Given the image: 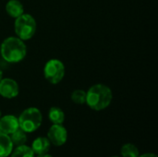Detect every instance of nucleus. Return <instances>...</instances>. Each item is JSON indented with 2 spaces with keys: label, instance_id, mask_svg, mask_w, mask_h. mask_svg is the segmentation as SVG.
Returning <instances> with one entry per match:
<instances>
[{
  "label": "nucleus",
  "instance_id": "nucleus-7",
  "mask_svg": "<svg viewBox=\"0 0 158 157\" xmlns=\"http://www.w3.org/2000/svg\"><path fill=\"white\" fill-rule=\"evenodd\" d=\"M18 82L10 78H3L0 81V95L6 99H13L19 95Z\"/></svg>",
  "mask_w": 158,
  "mask_h": 157
},
{
  "label": "nucleus",
  "instance_id": "nucleus-11",
  "mask_svg": "<svg viewBox=\"0 0 158 157\" xmlns=\"http://www.w3.org/2000/svg\"><path fill=\"white\" fill-rule=\"evenodd\" d=\"M6 11L9 17L16 19L24 13V7L19 0H8L6 4Z\"/></svg>",
  "mask_w": 158,
  "mask_h": 157
},
{
  "label": "nucleus",
  "instance_id": "nucleus-10",
  "mask_svg": "<svg viewBox=\"0 0 158 157\" xmlns=\"http://www.w3.org/2000/svg\"><path fill=\"white\" fill-rule=\"evenodd\" d=\"M14 145L10 139V135L4 133L0 130V157H8L12 151Z\"/></svg>",
  "mask_w": 158,
  "mask_h": 157
},
{
  "label": "nucleus",
  "instance_id": "nucleus-12",
  "mask_svg": "<svg viewBox=\"0 0 158 157\" xmlns=\"http://www.w3.org/2000/svg\"><path fill=\"white\" fill-rule=\"evenodd\" d=\"M48 118L53 124H63L65 121V113L60 107L52 106L48 111Z\"/></svg>",
  "mask_w": 158,
  "mask_h": 157
},
{
  "label": "nucleus",
  "instance_id": "nucleus-20",
  "mask_svg": "<svg viewBox=\"0 0 158 157\" xmlns=\"http://www.w3.org/2000/svg\"><path fill=\"white\" fill-rule=\"evenodd\" d=\"M1 117H2V114H1V111H0V118H1Z\"/></svg>",
  "mask_w": 158,
  "mask_h": 157
},
{
  "label": "nucleus",
  "instance_id": "nucleus-4",
  "mask_svg": "<svg viewBox=\"0 0 158 157\" xmlns=\"http://www.w3.org/2000/svg\"><path fill=\"white\" fill-rule=\"evenodd\" d=\"M36 27L35 19L28 13H23L15 19L14 31L17 37L22 41H28L31 39L35 34Z\"/></svg>",
  "mask_w": 158,
  "mask_h": 157
},
{
  "label": "nucleus",
  "instance_id": "nucleus-8",
  "mask_svg": "<svg viewBox=\"0 0 158 157\" xmlns=\"http://www.w3.org/2000/svg\"><path fill=\"white\" fill-rule=\"evenodd\" d=\"M19 128V119L13 115H6L0 118V130L10 135Z\"/></svg>",
  "mask_w": 158,
  "mask_h": 157
},
{
  "label": "nucleus",
  "instance_id": "nucleus-3",
  "mask_svg": "<svg viewBox=\"0 0 158 157\" xmlns=\"http://www.w3.org/2000/svg\"><path fill=\"white\" fill-rule=\"evenodd\" d=\"M19 119V128L26 133L37 130L43 122V115L36 107H29L21 112Z\"/></svg>",
  "mask_w": 158,
  "mask_h": 157
},
{
  "label": "nucleus",
  "instance_id": "nucleus-5",
  "mask_svg": "<svg viewBox=\"0 0 158 157\" xmlns=\"http://www.w3.org/2000/svg\"><path fill=\"white\" fill-rule=\"evenodd\" d=\"M65 65L62 61L56 58L48 60L44 68V76L51 84L59 83L65 76Z\"/></svg>",
  "mask_w": 158,
  "mask_h": 157
},
{
  "label": "nucleus",
  "instance_id": "nucleus-21",
  "mask_svg": "<svg viewBox=\"0 0 158 157\" xmlns=\"http://www.w3.org/2000/svg\"><path fill=\"white\" fill-rule=\"evenodd\" d=\"M111 157H119V156H111Z\"/></svg>",
  "mask_w": 158,
  "mask_h": 157
},
{
  "label": "nucleus",
  "instance_id": "nucleus-17",
  "mask_svg": "<svg viewBox=\"0 0 158 157\" xmlns=\"http://www.w3.org/2000/svg\"><path fill=\"white\" fill-rule=\"evenodd\" d=\"M138 157H158L156 155L152 154V153H147V154H143L142 155H139Z\"/></svg>",
  "mask_w": 158,
  "mask_h": 157
},
{
  "label": "nucleus",
  "instance_id": "nucleus-1",
  "mask_svg": "<svg viewBox=\"0 0 158 157\" xmlns=\"http://www.w3.org/2000/svg\"><path fill=\"white\" fill-rule=\"evenodd\" d=\"M113 99L111 89L102 83H97L86 92L85 104L93 110L101 111L107 108Z\"/></svg>",
  "mask_w": 158,
  "mask_h": 157
},
{
  "label": "nucleus",
  "instance_id": "nucleus-2",
  "mask_svg": "<svg viewBox=\"0 0 158 157\" xmlns=\"http://www.w3.org/2000/svg\"><path fill=\"white\" fill-rule=\"evenodd\" d=\"M0 55L8 63H19L27 55V47L21 39L17 36L6 38L0 45Z\"/></svg>",
  "mask_w": 158,
  "mask_h": 157
},
{
  "label": "nucleus",
  "instance_id": "nucleus-13",
  "mask_svg": "<svg viewBox=\"0 0 158 157\" xmlns=\"http://www.w3.org/2000/svg\"><path fill=\"white\" fill-rule=\"evenodd\" d=\"M10 135H11L10 139L12 141L13 145L20 146V145H24L27 143V133L24 130H22L20 128H19Z\"/></svg>",
  "mask_w": 158,
  "mask_h": 157
},
{
  "label": "nucleus",
  "instance_id": "nucleus-18",
  "mask_svg": "<svg viewBox=\"0 0 158 157\" xmlns=\"http://www.w3.org/2000/svg\"><path fill=\"white\" fill-rule=\"evenodd\" d=\"M36 157H53L52 155H48V154H44V155H37Z\"/></svg>",
  "mask_w": 158,
  "mask_h": 157
},
{
  "label": "nucleus",
  "instance_id": "nucleus-14",
  "mask_svg": "<svg viewBox=\"0 0 158 157\" xmlns=\"http://www.w3.org/2000/svg\"><path fill=\"white\" fill-rule=\"evenodd\" d=\"M10 157H35V155L31 148L27 145H20L17 146L10 155Z\"/></svg>",
  "mask_w": 158,
  "mask_h": 157
},
{
  "label": "nucleus",
  "instance_id": "nucleus-6",
  "mask_svg": "<svg viewBox=\"0 0 158 157\" xmlns=\"http://www.w3.org/2000/svg\"><path fill=\"white\" fill-rule=\"evenodd\" d=\"M47 139L52 145L60 147L67 143L68 131L62 124H53L47 132Z\"/></svg>",
  "mask_w": 158,
  "mask_h": 157
},
{
  "label": "nucleus",
  "instance_id": "nucleus-15",
  "mask_svg": "<svg viewBox=\"0 0 158 157\" xmlns=\"http://www.w3.org/2000/svg\"><path fill=\"white\" fill-rule=\"evenodd\" d=\"M120 155L121 157H138L140 152L133 143H125L120 149Z\"/></svg>",
  "mask_w": 158,
  "mask_h": 157
},
{
  "label": "nucleus",
  "instance_id": "nucleus-16",
  "mask_svg": "<svg viewBox=\"0 0 158 157\" xmlns=\"http://www.w3.org/2000/svg\"><path fill=\"white\" fill-rule=\"evenodd\" d=\"M71 100L74 104L83 105L86 101V92L81 89L75 90L71 93Z\"/></svg>",
  "mask_w": 158,
  "mask_h": 157
},
{
  "label": "nucleus",
  "instance_id": "nucleus-9",
  "mask_svg": "<svg viewBox=\"0 0 158 157\" xmlns=\"http://www.w3.org/2000/svg\"><path fill=\"white\" fill-rule=\"evenodd\" d=\"M50 147H51V143H50L49 140L47 139V137L36 138L32 142V144L31 146V150L33 151L34 155H36L47 154L48 151L50 150Z\"/></svg>",
  "mask_w": 158,
  "mask_h": 157
},
{
  "label": "nucleus",
  "instance_id": "nucleus-19",
  "mask_svg": "<svg viewBox=\"0 0 158 157\" xmlns=\"http://www.w3.org/2000/svg\"><path fill=\"white\" fill-rule=\"evenodd\" d=\"M2 79H3V70L0 68V81H1Z\"/></svg>",
  "mask_w": 158,
  "mask_h": 157
}]
</instances>
